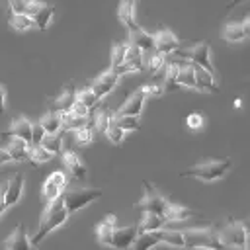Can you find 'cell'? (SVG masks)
Listing matches in <instances>:
<instances>
[{"label":"cell","instance_id":"obj_17","mask_svg":"<svg viewBox=\"0 0 250 250\" xmlns=\"http://www.w3.org/2000/svg\"><path fill=\"white\" fill-rule=\"evenodd\" d=\"M23 186H25V178H23V174H16L14 178L6 180V203H8V207L16 205V203L21 199Z\"/></svg>","mask_w":250,"mask_h":250},{"label":"cell","instance_id":"obj_52","mask_svg":"<svg viewBox=\"0 0 250 250\" xmlns=\"http://www.w3.org/2000/svg\"><path fill=\"white\" fill-rule=\"evenodd\" d=\"M240 2H244V0H234V2H230L227 8H232V6H236V4H240Z\"/></svg>","mask_w":250,"mask_h":250},{"label":"cell","instance_id":"obj_47","mask_svg":"<svg viewBox=\"0 0 250 250\" xmlns=\"http://www.w3.org/2000/svg\"><path fill=\"white\" fill-rule=\"evenodd\" d=\"M70 113H72V115H76V117H84V119H88V117H90V109H88L82 102H78V100H76V102H74V105L70 107Z\"/></svg>","mask_w":250,"mask_h":250},{"label":"cell","instance_id":"obj_15","mask_svg":"<svg viewBox=\"0 0 250 250\" xmlns=\"http://www.w3.org/2000/svg\"><path fill=\"white\" fill-rule=\"evenodd\" d=\"M145 94L141 92V88L139 90H135L121 105H119V109L113 113V115H141V111H143V105H145Z\"/></svg>","mask_w":250,"mask_h":250},{"label":"cell","instance_id":"obj_28","mask_svg":"<svg viewBox=\"0 0 250 250\" xmlns=\"http://www.w3.org/2000/svg\"><path fill=\"white\" fill-rule=\"evenodd\" d=\"M39 125L43 127L45 135H55V133H61V125H62V119H61V113L57 111H47L41 119H39Z\"/></svg>","mask_w":250,"mask_h":250},{"label":"cell","instance_id":"obj_33","mask_svg":"<svg viewBox=\"0 0 250 250\" xmlns=\"http://www.w3.org/2000/svg\"><path fill=\"white\" fill-rule=\"evenodd\" d=\"M27 156H29V160H31L35 166L45 164V162H51V158H53V154H51L49 150H45L41 145H29Z\"/></svg>","mask_w":250,"mask_h":250},{"label":"cell","instance_id":"obj_10","mask_svg":"<svg viewBox=\"0 0 250 250\" xmlns=\"http://www.w3.org/2000/svg\"><path fill=\"white\" fill-rule=\"evenodd\" d=\"M119 78H121V76H117V74H115V70L109 66L107 70H104L100 76H96V78H94V82L90 84V88H92V90H94V94L102 100V98H105V96H107V94L117 86Z\"/></svg>","mask_w":250,"mask_h":250},{"label":"cell","instance_id":"obj_18","mask_svg":"<svg viewBox=\"0 0 250 250\" xmlns=\"http://www.w3.org/2000/svg\"><path fill=\"white\" fill-rule=\"evenodd\" d=\"M135 8H137V0H121L119 10H117V16H119L121 23H123L129 31H135V29L139 27L137 16H135Z\"/></svg>","mask_w":250,"mask_h":250},{"label":"cell","instance_id":"obj_24","mask_svg":"<svg viewBox=\"0 0 250 250\" xmlns=\"http://www.w3.org/2000/svg\"><path fill=\"white\" fill-rule=\"evenodd\" d=\"M6 150H8L10 158H12V162H25V160H29V156H27L29 145L25 141H21V139H10Z\"/></svg>","mask_w":250,"mask_h":250},{"label":"cell","instance_id":"obj_50","mask_svg":"<svg viewBox=\"0 0 250 250\" xmlns=\"http://www.w3.org/2000/svg\"><path fill=\"white\" fill-rule=\"evenodd\" d=\"M8 162H12L8 150H6V148H0V166H2V164H8Z\"/></svg>","mask_w":250,"mask_h":250},{"label":"cell","instance_id":"obj_19","mask_svg":"<svg viewBox=\"0 0 250 250\" xmlns=\"http://www.w3.org/2000/svg\"><path fill=\"white\" fill-rule=\"evenodd\" d=\"M74 102H76V90H74L72 84H68V86L57 96V100H53V109H51V111L66 113V111H70V107L74 105Z\"/></svg>","mask_w":250,"mask_h":250},{"label":"cell","instance_id":"obj_29","mask_svg":"<svg viewBox=\"0 0 250 250\" xmlns=\"http://www.w3.org/2000/svg\"><path fill=\"white\" fill-rule=\"evenodd\" d=\"M53 16H55V6H49V4H43L31 18H33V21H35V27L37 29H41V31H45L47 27H49V23H51V20H53Z\"/></svg>","mask_w":250,"mask_h":250},{"label":"cell","instance_id":"obj_4","mask_svg":"<svg viewBox=\"0 0 250 250\" xmlns=\"http://www.w3.org/2000/svg\"><path fill=\"white\" fill-rule=\"evenodd\" d=\"M184 248H203V250H225V244L219 240V234L213 227L205 229H188L182 232Z\"/></svg>","mask_w":250,"mask_h":250},{"label":"cell","instance_id":"obj_26","mask_svg":"<svg viewBox=\"0 0 250 250\" xmlns=\"http://www.w3.org/2000/svg\"><path fill=\"white\" fill-rule=\"evenodd\" d=\"M166 219L162 215H156V213H145L141 223L137 225V230L139 232H148V230H156V229H164L166 227Z\"/></svg>","mask_w":250,"mask_h":250},{"label":"cell","instance_id":"obj_45","mask_svg":"<svg viewBox=\"0 0 250 250\" xmlns=\"http://www.w3.org/2000/svg\"><path fill=\"white\" fill-rule=\"evenodd\" d=\"M186 125H188V129H191V131H199V129H203V125H205V119H203L201 113H189V115L186 117Z\"/></svg>","mask_w":250,"mask_h":250},{"label":"cell","instance_id":"obj_42","mask_svg":"<svg viewBox=\"0 0 250 250\" xmlns=\"http://www.w3.org/2000/svg\"><path fill=\"white\" fill-rule=\"evenodd\" d=\"M125 49H127V43H125V41H119V43H115V45L111 47V68L123 62V59H125Z\"/></svg>","mask_w":250,"mask_h":250},{"label":"cell","instance_id":"obj_35","mask_svg":"<svg viewBox=\"0 0 250 250\" xmlns=\"http://www.w3.org/2000/svg\"><path fill=\"white\" fill-rule=\"evenodd\" d=\"M113 123H115L117 127H121L125 133H129V131H139V127H141L137 115H113Z\"/></svg>","mask_w":250,"mask_h":250},{"label":"cell","instance_id":"obj_32","mask_svg":"<svg viewBox=\"0 0 250 250\" xmlns=\"http://www.w3.org/2000/svg\"><path fill=\"white\" fill-rule=\"evenodd\" d=\"M143 68H145V59H143V57H141V59H133V61H123L121 64L113 66V70H115L117 76L131 74V72H139V70H143Z\"/></svg>","mask_w":250,"mask_h":250},{"label":"cell","instance_id":"obj_27","mask_svg":"<svg viewBox=\"0 0 250 250\" xmlns=\"http://www.w3.org/2000/svg\"><path fill=\"white\" fill-rule=\"evenodd\" d=\"M8 4L12 14H25V16H33L43 6V2L37 0H8Z\"/></svg>","mask_w":250,"mask_h":250},{"label":"cell","instance_id":"obj_30","mask_svg":"<svg viewBox=\"0 0 250 250\" xmlns=\"http://www.w3.org/2000/svg\"><path fill=\"white\" fill-rule=\"evenodd\" d=\"M8 23L12 29L16 31H27V29H33L35 27V21L31 16H25V14H12L8 16Z\"/></svg>","mask_w":250,"mask_h":250},{"label":"cell","instance_id":"obj_41","mask_svg":"<svg viewBox=\"0 0 250 250\" xmlns=\"http://www.w3.org/2000/svg\"><path fill=\"white\" fill-rule=\"evenodd\" d=\"M104 133H105L107 141H109V143H113V145H121V143H123V139H125V135H127L121 127H117V125L113 123V117H111V123L107 125V129H105Z\"/></svg>","mask_w":250,"mask_h":250},{"label":"cell","instance_id":"obj_14","mask_svg":"<svg viewBox=\"0 0 250 250\" xmlns=\"http://www.w3.org/2000/svg\"><path fill=\"white\" fill-rule=\"evenodd\" d=\"M61 158H62V164H64V168L76 178V180H80V182H84L86 178H88V174H86V166H84V162L80 160V156L74 152V150H70V148H64V150H61Z\"/></svg>","mask_w":250,"mask_h":250},{"label":"cell","instance_id":"obj_2","mask_svg":"<svg viewBox=\"0 0 250 250\" xmlns=\"http://www.w3.org/2000/svg\"><path fill=\"white\" fill-rule=\"evenodd\" d=\"M160 242L174 246V248H184V238H182L180 230L156 229V230H148V232H139L133 242V250H150Z\"/></svg>","mask_w":250,"mask_h":250},{"label":"cell","instance_id":"obj_23","mask_svg":"<svg viewBox=\"0 0 250 250\" xmlns=\"http://www.w3.org/2000/svg\"><path fill=\"white\" fill-rule=\"evenodd\" d=\"M193 72H195L197 90H201V92H217V90H219V86H217V78H215L211 72H207L205 68L195 66V64H193Z\"/></svg>","mask_w":250,"mask_h":250},{"label":"cell","instance_id":"obj_38","mask_svg":"<svg viewBox=\"0 0 250 250\" xmlns=\"http://www.w3.org/2000/svg\"><path fill=\"white\" fill-rule=\"evenodd\" d=\"M178 64H180V61H172V62H166V64H164V66H166L164 84H162L164 92H166V90H174V88H176V74H178Z\"/></svg>","mask_w":250,"mask_h":250},{"label":"cell","instance_id":"obj_5","mask_svg":"<svg viewBox=\"0 0 250 250\" xmlns=\"http://www.w3.org/2000/svg\"><path fill=\"white\" fill-rule=\"evenodd\" d=\"M219 240L225 244V248H238V250H246V240H248V230L246 225L242 221H234L229 219L225 223V227L217 232Z\"/></svg>","mask_w":250,"mask_h":250},{"label":"cell","instance_id":"obj_20","mask_svg":"<svg viewBox=\"0 0 250 250\" xmlns=\"http://www.w3.org/2000/svg\"><path fill=\"white\" fill-rule=\"evenodd\" d=\"M176 86H184V88L197 90L195 72H193V64H191V62L180 61V64H178V74H176Z\"/></svg>","mask_w":250,"mask_h":250},{"label":"cell","instance_id":"obj_11","mask_svg":"<svg viewBox=\"0 0 250 250\" xmlns=\"http://www.w3.org/2000/svg\"><path fill=\"white\" fill-rule=\"evenodd\" d=\"M250 35V18L244 16L242 21H229L223 27V39L229 43H240L244 39H248Z\"/></svg>","mask_w":250,"mask_h":250},{"label":"cell","instance_id":"obj_9","mask_svg":"<svg viewBox=\"0 0 250 250\" xmlns=\"http://www.w3.org/2000/svg\"><path fill=\"white\" fill-rule=\"evenodd\" d=\"M152 35H154V51H158L162 55H172L182 47V41L170 29H158Z\"/></svg>","mask_w":250,"mask_h":250},{"label":"cell","instance_id":"obj_37","mask_svg":"<svg viewBox=\"0 0 250 250\" xmlns=\"http://www.w3.org/2000/svg\"><path fill=\"white\" fill-rule=\"evenodd\" d=\"M61 141H62V139H61V135H59V133H55V135H45V137L41 139V143H39V145L55 156V154H61V150H62Z\"/></svg>","mask_w":250,"mask_h":250},{"label":"cell","instance_id":"obj_13","mask_svg":"<svg viewBox=\"0 0 250 250\" xmlns=\"http://www.w3.org/2000/svg\"><path fill=\"white\" fill-rule=\"evenodd\" d=\"M137 234H139L137 225H129V227H121V229L115 227V230H113V234H111L109 246H111V248H117V250H127V248L133 246Z\"/></svg>","mask_w":250,"mask_h":250},{"label":"cell","instance_id":"obj_12","mask_svg":"<svg viewBox=\"0 0 250 250\" xmlns=\"http://www.w3.org/2000/svg\"><path fill=\"white\" fill-rule=\"evenodd\" d=\"M2 139H21L27 145H31V121L23 115L14 117L10 123V129L2 133Z\"/></svg>","mask_w":250,"mask_h":250},{"label":"cell","instance_id":"obj_46","mask_svg":"<svg viewBox=\"0 0 250 250\" xmlns=\"http://www.w3.org/2000/svg\"><path fill=\"white\" fill-rule=\"evenodd\" d=\"M141 57H143V51L137 45H133L131 41H127V49H125V59L123 61H133V59H141Z\"/></svg>","mask_w":250,"mask_h":250},{"label":"cell","instance_id":"obj_36","mask_svg":"<svg viewBox=\"0 0 250 250\" xmlns=\"http://www.w3.org/2000/svg\"><path fill=\"white\" fill-rule=\"evenodd\" d=\"M62 195V189L61 188H57L55 184H51V182H43V186H41V199H43V203L45 205H49V203H53L55 199H59Z\"/></svg>","mask_w":250,"mask_h":250},{"label":"cell","instance_id":"obj_43","mask_svg":"<svg viewBox=\"0 0 250 250\" xmlns=\"http://www.w3.org/2000/svg\"><path fill=\"white\" fill-rule=\"evenodd\" d=\"M47 182H51V184H55L57 188H61L62 191L66 189V186H68V178H66V174L62 172V170H55V172H51L49 176H47Z\"/></svg>","mask_w":250,"mask_h":250},{"label":"cell","instance_id":"obj_31","mask_svg":"<svg viewBox=\"0 0 250 250\" xmlns=\"http://www.w3.org/2000/svg\"><path fill=\"white\" fill-rule=\"evenodd\" d=\"M72 133H74V143H76L78 146H86V145H90V143L94 141L96 129H94V125H92V123H86V125H82V127L74 129Z\"/></svg>","mask_w":250,"mask_h":250},{"label":"cell","instance_id":"obj_44","mask_svg":"<svg viewBox=\"0 0 250 250\" xmlns=\"http://www.w3.org/2000/svg\"><path fill=\"white\" fill-rule=\"evenodd\" d=\"M141 92L145 94V98H160V96L164 94V88H162L160 84H152V82H148V84L141 86Z\"/></svg>","mask_w":250,"mask_h":250},{"label":"cell","instance_id":"obj_1","mask_svg":"<svg viewBox=\"0 0 250 250\" xmlns=\"http://www.w3.org/2000/svg\"><path fill=\"white\" fill-rule=\"evenodd\" d=\"M68 211H66V207H64V201H62V195L59 197V199H55L53 203H49V205H45V209H43V213H41V219H39V229H37V232H35V236L31 238V244L35 246V244H39L51 230H55V229H59V227H62L64 223H66V219H68Z\"/></svg>","mask_w":250,"mask_h":250},{"label":"cell","instance_id":"obj_8","mask_svg":"<svg viewBox=\"0 0 250 250\" xmlns=\"http://www.w3.org/2000/svg\"><path fill=\"white\" fill-rule=\"evenodd\" d=\"M145 184V197L135 205L137 209H143L145 213H156V215H162L168 211V205H170V199H166L150 182H143Z\"/></svg>","mask_w":250,"mask_h":250},{"label":"cell","instance_id":"obj_6","mask_svg":"<svg viewBox=\"0 0 250 250\" xmlns=\"http://www.w3.org/2000/svg\"><path fill=\"white\" fill-rule=\"evenodd\" d=\"M176 53H178L180 57L188 59L191 64L205 68V70L211 72L213 76L217 74V70H215V66H213V61H211V47H209V41H197V43H193V45L188 47V49H182V47H180Z\"/></svg>","mask_w":250,"mask_h":250},{"label":"cell","instance_id":"obj_48","mask_svg":"<svg viewBox=\"0 0 250 250\" xmlns=\"http://www.w3.org/2000/svg\"><path fill=\"white\" fill-rule=\"evenodd\" d=\"M43 137H45L43 127L39 123H31V145H39Z\"/></svg>","mask_w":250,"mask_h":250},{"label":"cell","instance_id":"obj_7","mask_svg":"<svg viewBox=\"0 0 250 250\" xmlns=\"http://www.w3.org/2000/svg\"><path fill=\"white\" fill-rule=\"evenodd\" d=\"M102 189H88V188H74V189H64L62 191V201L68 213H76L80 209H84L86 205H90L92 201H96L98 197H102Z\"/></svg>","mask_w":250,"mask_h":250},{"label":"cell","instance_id":"obj_3","mask_svg":"<svg viewBox=\"0 0 250 250\" xmlns=\"http://www.w3.org/2000/svg\"><path fill=\"white\" fill-rule=\"evenodd\" d=\"M230 166H232V162L229 158L207 160V162H199V164L180 172V176L182 178H195V180H201V182H217L230 170Z\"/></svg>","mask_w":250,"mask_h":250},{"label":"cell","instance_id":"obj_22","mask_svg":"<svg viewBox=\"0 0 250 250\" xmlns=\"http://www.w3.org/2000/svg\"><path fill=\"white\" fill-rule=\"evenodd\" d=\"M131 33V43L133 45H137L141 51H143V55L145 53H152L154 51V35L152 33H146L145 29H141V27H137L135 31H129Z\"/></svg>","mask_w":250,"mask_h":250},{"label":"cell","instance_id":"obj_16","mask_svg":"<svg viewBox=\"0 0 250 250\" xmlns=\"http://www.w3.org/2000/svg\"><path fill=\"white\" fill-rule=\"evenodd\" d=\"M4 248H6V250H35L33 244H31L29 238H27V232H25V225H23V223H20V225L16 227V230L6 238Z\"/></svg>","mask_w":250,"mask_h":250},{"label":"cell","instance_id":"obj_25","mask_svg":"<svg viewBox=\"0 0 250 250\" xmlns=\"http://www.w3.org/2000/svg\"><path fill=\"white\" fill-rule=\"evenodd\" d=\"M188 217H199V213H195L193 209L184 207V205H180V203H172V201H170V205H168V211L164 213V219H166L168 223H178V221H184V219H188Z\"/></svg>","mask_w":250,"mask_h":250},{"label":"cell","instance_id":"obj_39","mask_svg":"<svg viewBox=\"0 0 250 250\" xmlns=\"http://www.w3.org/2000/svg\"><path fill=\"white\" fill-rule=\"evenodd\" d=\"M166 64V55H162V53H158V51H152V53H148V57H146V62H145V66L152 72V74H156L162 66Z\"/></svg>","mask_w":250,"mask_h":250},{"label":"cell","instance_id":"obj_49","mask_svg":"<svg viewBox=\"0 0 250 250\" xmlns=\"http://www.w3.org/2000/svg\"><path fill=\"white\" fill-rule=\"evenodd\" d=\"M8 209V203H6V182L0 184V217L2 213Z\"/></svg>","mask_w":250,"mask_h":250},{"label":"cell","instance_id":"obj_40","mask_svg":"<svg viewBox=\"0 0 250 250\" xmlns=\"http://www.w3.org/2000/svg\"><path fill=\"white\" fill-rule=\"evenodd\" d=\"M111 117H113V113H109L107 109H98L96 115H94V123H92L94 129L104 133V131L107 129V125L111 123Z\"/></svg>","mask_w":250,"mask_h":250},{"label":"cell","instance_id":"obj_34","mask_svg":"<svg viewBox=\"0 0 250 250\" xmlns=\"http://www.w3.org/2000/svg\"><path fill=\"white\" fill-rule=\"evenodd\" d=\"M76 100H78V102H82L90 111H92L94 107H98V105H100V102H102V100L94 94V90H92L90 86H84L82 90H78V92H76Z\"/></svg>","mask_w":250,"mask_h":250},{"label":"cell","instance_id":"obj_21","mask_svg":"<svg viewBox=\"0 0 250 250\" xmlns=\"http://www.w3.org/2000/svg\"><path fill=\"white\" fill-rule=\"evenodd\" d=\"M115 225H117V217H115L113 213H109V215L104 217V221L96 227V234H98V242H100V244L109 246L111 234H113V230H115Z\"/></svg>","mask_w":250,"mask_h":250},{"label":"cell","instance_id":"obj_51","mask_svg":"<svg viewBox=\"0 0 250 250\" xmlns=\"http://www.w3.org/2000/svg\"><path fill=\"white\" fill-rule=\"evenodd\" d=\"M6 109V90H4V86L0 84V113Z\"/></svg>","mask_w":250,"mask_h":250}]
</instances>
